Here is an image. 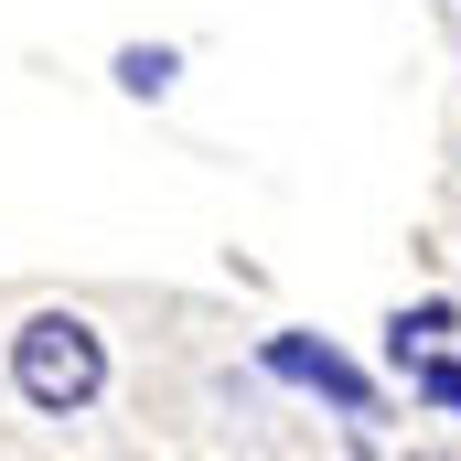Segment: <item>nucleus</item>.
Here are the masks:
<instances>
[{
  "instance_id": "nucleus-5",
  "label": "nucleus",
  "mask_w": 461,
  "mask_h": 461,
  "mask_svg": "<svg viewBox=\"0 0 461 461\" xmlns=\"http://www.w3.org/2000/svg\"><path fill=\"white\" fill-rule=\"evenodd\" d=\"M172 76H183L172 43H118V86H129V97H172Z\"/></svg>"
},
{
  "instance_id": "nucleus-2",
  "label": "nucleus",
  "mask_w": 461,
  "mask_h": 461,
  "mask_svg": "<svg viewBox=\"0 0 461 461\" xmlns=\"http://www.w3.org/2000/svg\"><path fill=\"white\" fill-rule=\"evenodd\" d=\"M258 375L322 397L333 419H375V375H365L344 344H322V333H258Z\"/></svg>"
},
{
  "instance_id": "nucleus-3",
  "label": "nucleus",
  "mask_w": 461,
  "mask_h": 461,
  "mask_svg": "<svg viewBox=\"0 0 461 461\" xmlns=\"http://www.w3.org/2000/svg\"><path fill=\"white\" fill-rule=\"evenodd\" d=\"M429 344H461V301H408L386 322V365H408V354H429Z\"/></svg>"
},
{
  "instance_id": "nucleus-1",
  "label": "nucleus",
  "mask_w": 461,
  "mask_h": 461,
  "mask_svg": "<svg viewBox=\"0 0 461 461\" xmlns=\"http://www.w3.org/2000/svg\"><path fill=\"white\" fill-rule=\"evenodd\" d=\"M0 365H11V397L32 419H86L108 397V333L86 312H22V333L0 344Z\"/></svg>"
},
{
  "instance_id": "nucleus-4",
  "label": "nucleus",
  "mask_w": 461,
  "mask_h": 461,
  "mask_svg": "<svg viewBox=\"0 0 461 461\" xmlns=\"http://www.w3.org/2000/svg\"><path fill=\"white\" fill-rule=\"evenodd\" d=\"M397 375H408V408H440V419H461V354H451V344L408 354Z\"/></svg>"
}]
</instances>
